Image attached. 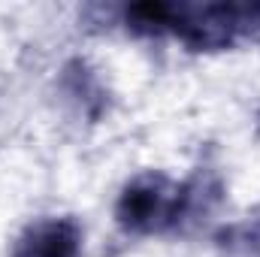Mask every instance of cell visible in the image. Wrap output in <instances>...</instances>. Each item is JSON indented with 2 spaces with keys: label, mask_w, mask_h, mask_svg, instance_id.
I'll use <instances>...</instances> for the list:
<instances>
[{
  "label": "cell",
  "mask_w": 260,
  "mask_h": 257,
  "mask_svg": "<svg viewBox=\"0 0 260 257\" xmlns=\"http://www.w3.org/2000/svg\"><path fill=\"white\" fill-rule=\"evenodd\" d=\"M12 257H82V227L70 215H49L21 230Z\"/></svg>",
  "instance_id": "3957f363"
},
{
  "label": "cell",
  "mask_w": 260,
  "mask_h": 257,
  "mask_svg": "<svg viewBox=\"0 0 260 257\" xmlns=\"http://www.w3.org/2000/svg\"><path fill=\"white\" fill-rule=\"evenodd\" d=\"M176 212H179V182H173L167 173L157 170H145L133 176L121 188L115 203L118 227L133 236L173 230Z\"/></svg>",
  "instance_id": "7a4b0ae2"
},
{
  "label": "cell",
  "mask_w": 260,
  "mask_h": 257,
  "mask_svg": "<svg viewBox=\"0 0 260 257\" xmlns=\"http://www.w3.org/2000/svg\"><path fill=\"white\" fill-rule=\"evenodd\" d=\"M221 203H224V179L215 170L200 167L188 182L179 185V212H176L173 230L191 233L203 227L221 209Z\"/></svg>",
  "instance_id": "277c9868"
},
{
  "label": "cell",
  "mask_w": 260,
  "mask_h": 257,
  "mask_svg": "<svg viewBox=\"0 0 260 257\" xmlns=\"http://www.w3.org/2000/svg\"><path fill=\"white\" fill-rule=\"evenodd\" d=\"M218 257H260V218H242L218 230Z\"/></svg>",
  "instance_id": "5b68a950"
},
{
  "label": "cell",
  "mask_w": 260,
  "mask_h": 257,
  "mask_svg": "<svg viewBox=\"0 0 260 257\" xmlns=\"http://www.w3.org/2000/svg\"><path fill=\"white\" fill-rule=\"evenodd\" d=\"M167 34L191 52H218L239 40L260 43V3H167Z\"/></svg>",
  "instance_id": "6da1fadb"
}]
</instances>
